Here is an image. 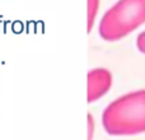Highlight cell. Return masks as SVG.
<instances>
[{
    "label": "cell",
    "mask_w": 145,
    "mask_h": 140,
    "mask_svg": "<svg viewBox=\"0 0 145 140\" xmlns=\"http://www.w3.org/2000/svg\"><path fill=\"white\" fill-rule=\"evenodd\" d=\"M136 46H138L139 51L145 55V31L138 36V38H136Z\"/></svg>",
    "instance_id": "cell-6"
},
{
    "label": "cell",
    "mask_w": 145,
    "mask_h": 140,
    "mask_svg": "<svg viewBox=\"0 0 145 140\" xmlns=\"http://www.w3.org/2000/svg\"><path fill=\"white\" fill-rule=\"evenodd\" d=\"M88 140H92L93 135H94V128H95V122H94V118L90 113H88Z\"/></svg>",
    "instance_id": "cell-5"
},
{
    "label": "cell",
    "mask_w": 145,
    "mask_h": 140,
    "mask_svg": "<svg viewBox=\"0 0 145 140\" xmlns=\"http://www.w3.org/2000/svg\"><path fill=\"white\" fill-rule=\"evenodd\" d=\"M87 101L88 103L97 102L105 97L112 87V74L106 68H94L88 71L87 77Z\"/></svg>",
    "instance_id": "cell-3"
},
{
    "label": "cell",
    "mask_w": 145,
    "mask_h": 140,
    "mask_svg": "<svg viewBox=\"0 0 145 140\" xmlns=\"http://www.w3.org/2000/svg\"><path fill=\"white\" fill-rule=\"evenodd\" d=\"M99 3L101 0H87V29L88 33L92 32L94 27L95 19L99 10Z\"/></svg>",
    "instance_id": "cell-4"
},
{
    "label": "cell",
    "mask_w": 145,
    "mask_h": 140,
    "mask_svg": "<svg viewBox=\"0 0 145 140\" xmlns=\"http://www.w3.org/2000/svg\"><path fill=\"white\" fill-rule=\"evenodd\" d=\"M102 126L112 136L145 133V89L116 98L102 112Z\"/></svg>",
    "instance_id": "cell-1"
},
{
    "label": "cell",
    "mask_w": 145,
    "mask_h": 140,
    "mask_svg": "<svg viewBox=\"0 0 145 140\" xmlns=\"http://www.w3.org/2000/svg\"><path fill=\"white\" fill-rule=\"evenodd\" d=\"M145 23V0H118L101 18L98 33L107 42H116Z\"/></svg>",
    "instance_id": "cell-2"
}]
</instances>
